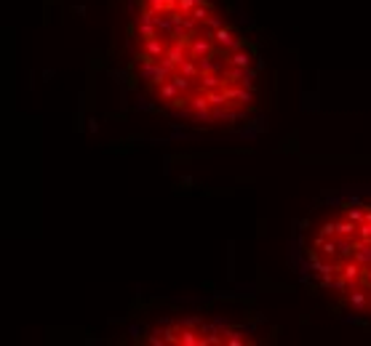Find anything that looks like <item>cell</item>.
I'll return each mask as SVG.
<instances>
[{
    "label": "cell",
    "mask_w": 371,
    "mask_h": 346,
    "mask_svg": "<svg viewBox=\"0 0 371 346\" xmlns=\"http://www.w3.org/2000/svg\"><path fill=\"white\" fill-rule=\"evenodd\" d=\"M201 3H203V0H177V8L182 11V14H187V16H190V14H192V8H195V6H201Z\"/></svg>",
    "instance_id": "4fadbf2b"
},
{
    "label": "cell",
    "mask_w": 371,
    "mask_h": 346,
    "mask_svg": "<svg viewBox=\"0 0 371 346\" xmlns=\"http://www.w3.org/2000/svg\"><path fill=\"white\" fill-rule=\"evenodd\" d=\"M72 14H78V16H83V14H86V8H83V6H75V8H72Z\"/></svg>",
    "instance_id": "e0dca14e"
},
{
    "label": "cell",
    "mask_w": 371,
    "mask_h": 346,
    "mask_svg": "<svg viewBox=\"0 0 371 346\" xmlns=\"http://www.w3.org/2000/svg\"><path fill=\"white\" fill-rule=\"evenodd\" d=\"M139 6H147L158 14H168V11L177 8V0H139Z\"/></svg>",
    "instance_id": "52a82bcc"
},
{
    "label": "cell",
    "mask_w": 371,
    "mask_h": 346,
    "mask_svg": "<svg viewBox=\"0 0 371 346\" xmlns=\"http://www.w3.org/2000/svg\"><path fill=\"white\" fill-rule=\"evenodd\" d=\"M211 40H214V45H216V51H222V54H230L235 48V43L240 40V35L230 27V24H225L222 30H216L214 35H211Z\"/></svg>",
    "instance_id": "6da1fadb"
},
{
    "label": "cell",
    "mask_w": 371,
    "mask_h": 346,
    "mask_svg": "<svg viewBox=\"0 0 371 346\" xmlns=\"http://www.w3.org/2000/svg\"><path fill=\"white\" fill-rule=\"evenodd\" d=\"M171 83H174V86H177L182 93H187V91H192V86H195V83H192V77H187V75H182V72H174L171 75Z\"/></svg>",
    "instance_id": "30bf717a"
},
{
    "label": "cell",
    "mask_w": 371,
    "mask_h": 346,
    "mask_svg": "<svg viewBox=\"0 0 371 346\" xmlns=\"http://www.w3.org/2000/svg\"><path fill=\"white\" fill-rule=\"evenodd\" d=\"M131 35H134L139 43H147V40H153V38H160V30L155 24H142V21H134Z\"/></svg>",
    "instance_id": "5b68a950"
},
{
    "label": "cell",
    "mask_w": 371,
    "mask_h": 346,
    "mask_svg": "<svg viewBox=\"0 0 371 346\" xmlns=\"http://www.w3.org/2000/svg\"><path fill=\"white\" fill-rule=\"evenodd\" d=\"M187 54H190V59H195V62H201V59H206V56H211V54H216V45H214V40L208 38V35H195L192 38V43H190V48H187Z\"/></svg>",
    "instance_id": "7a4b0ae2"
},
{
    "label": "cell",
    "mask_w": 371,
    "mask_h": 346,
    "mask_svg": "<svg viewBox=\"0 0 371 346\" xmlns=\"http://www.w3.org/2000/svg\"><path fill=\"white\" fill-rule=\"evenodd\" d=\"M166 48H168V43H163L160 38H153V40H147V43H142V51H147L150 56H155V59H160L166 54Z\"/></svg>",
    "instance_id": "9c48e42d"
},
{
    "label": "cell",
    "mask_w": 371,
    "mask_h": 346,
    "mask_svg": "<svg viewBox=\"0 0 371 346\" xmlns=\"http://www.w3.org/2000/svg\"><path fill=\"white\" fill-rule=\"evenodd\" d=\"M257 77H259V69H254V67H246V69H243V77H240V86H246V88H254V86H257Z\"/></svg>",
    "instance_id": "8fae6325"
},
{
    "label": "cell",
    "mask_w": 371,
    "mask_h": 346,
    "mask_svg": "<svg viewBox=\"0 0 371 346\" xmlns=\"http://www.w3.org/2000/svg\"><path fill=\"white\" fill-rule=\"evenodd\" d=\"M208 99H206V91H201L198 96H190V110L192 112H201V110H208Z\"/></svg>",
    "instance_id": "7c38bea8"
},
{
    "label": "cell",
    "mask_w": 371,
    "mask_h": 346,
    "mask_svg": "<svg viewBox=\"0 0 371 346\" xmlns=\"http://www.w3.org/2000/svg\"><path fill=\"white\" fill-rule=\"evenodd\" d=\"M350 301H353V306H363L366 298H363V293H353V296H350Z\"/></svg>",
    "instance_id": "2e32d148"
},
{
    "label": "cell",
    "mask_w": 371,
    "mask_h": 346,
    "mask_svg": "<svg viewBox=\"0 0 371 346\" xmlns=\"http://www.w3.org/2000/svg\"><path fill=\"white\" fill-rule=\"evenodd\" d=\"M363 216H366V213H363V210H353V208H350V210H347V219H350V221H361Z\"/></svg>",
    "instance_id": "9a60e30c"
},
{
    "label": "cell",
    "mask_w": 371,
    "mask_h": 346,
    "mask_svg": "<svg viewBox=\"0 0 371 346\" xmlns=\"http://www.w3.org/2000/svg\"><path fill=\"white\" fill-rule=\"evenodd\" d=\"M254 59H257V48H254V45L238 48V51H233V54H225L227 67H251Z\"/></svg>",
    "instance_id": "277c9868"
},
{
    "label": "cell",
    "mask_w": 371,
    "mask_h": 346,
    "mask_svg": "<svg viewBox=\"0 0 371 346\" xmlns=\"http://www.w3.org/2000/svg\"><path fill=\"white\" fill-rule=\"evenodd\" d=\"M225 96L230 104H254V88H246L240 83H227L225 86Z\"/></svg>",
    "instance_id": "3957f363"
},
{
    "label": "cell",
    "mask_w": 371,
    "mask_h": 346,
    "mask_svg": "<svg viewBox=\"0 0 371 346\" xmlns=\"http://www.w3.org/2000/svg\"><path fill=\"white\" fill-rule=\"evenodd\" d=\"M201 86L198 91H216V88H225V75L222 72H208V75H201Z\"/></svg>",
    "instance_id": "8992f818"
},
{
    "label": "cell",
    "mask_w": 371,
    "mask_h": 346,
    "mask_svg": "<svg viewBox=\"0 0 371 346\" xmlns=\"http://www.w3.org/2000/svg\"><path fill=\"white\" fill-rule=\"evenodd\" d=\"M342 274H344V280H358V277H361V267H358V264H347L342 269Z\"/></svg>",
    "instance_id": "5bb4252c"
},
{
    "label": "cell",
    "mask_w": 371,
    "mask_h": 346,
    "mask_svg": "<svg viewBox=\"0 0 371 346\" xmlns=\"http://www.w3.org/2000/svg\"><path fill=\"white\" fill-rule=\"evenodd\" d=\"M155 93H158V99H160V101H168V104H171V101L177 99L182 91H179L177 86H174L171 80H168V83H163V86H158V88H155Z\"/></svg>",
    "instance_id": "ba28073f"
}]
</instances>
